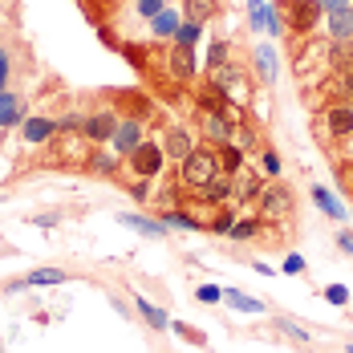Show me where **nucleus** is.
<instances>
[{
    "label": "nucleus",
    "mask_w": 353,
    "mask_h": 353,
    "mask_svg": "<svg viewBox=\"0 0 353 353\" xmlns=\"http://www.w3.org/2000/svg\"><path fill=\"white\" fill-rule=\"evenodd\" d=\"M215 175H219V163H215V150H208V146H195V150L179 163V183H183V187L203 191Z\"/></svg>",
    "instance_id": "f257e3e1"
},
{
    "label": "nucleus",
    "mask_w": 353,
    "mask_h": 353,
    "mask_svg": "<svg viewBox=\"0 0 353 353\" xmlns=\"http://www.w3.org/2000/svg\"><path fill=\"white\" fill-rule=\"evenodd\" d=\"M163 154H167V150H163L159 142H146V139H142L139 146L126 154V159H130V171H134L139 179H154L159 171H163Z\"/></svg>",
    "instance_id": "f03ea898"
},
{
    "label": "nucleus",
    "mask_w": 353,
    "mask_h": 353,
    "mask_svg": "<svg viewBox=\"0 0 353 353\" xmlns=\"http://www.w3.org/2000/svg\"><path fill=\"white\" fill-rule=\"evenodd\" d=\"M317 21H321L317 0H288V29L292 33H313Z\"/></svg>",
    "instance_id": "7ed1b4c3"
},
{
    "label": "nucleus",
    "mask_w": 353,
    "mask_h": 353,
    "mask_svg": "<svg viewBox=\"0 0 353 353\" xmlns=\"http://www.w3.org/2000/svg\"><path fill=\"white\" fill-rule=\"evenodd\" d=\"M260 215H264V219H284V215H292V191H288V187H264V195H260Z\"/></svg>",
    "instance_id": "20e7f679"
},
{
    "label": "nucleus",
    "mask_w": 353,
    "mask_h": 353,
    "mask_svg": "<svg viewBox=\"0 0 353 353\" xmlns=\"http://www.w3.org/2000/svg\"><path fill=\"white\" fill-rule=\"evenodd\" d=\"M114 130H118V118L110 114V110H98V114H90L85 122H81V134L94 142H110L114 139Z\"/></svg>",
    "instance_id": "39448f33"
},
{
    "label": "nucleus",
    "mask_w": 353,
    "mask_h": 353,
    "mask_svg": "<svg viewBox=\"0 0 353 353\" xmlns=\"http://www.w3.org/2000/svg\"><path fill=\"white\" fill-rule=\"evenodd\" d=\"M167 65H171V77H175V81H191L195 70H199V65H195V49L175 45V49H171V57H167Z\"/></svg>",
    "instance_id": "423d86ee"
},
{
    "label": "nucleus",
    "mask_w": 353,
    "mask_h": 353,
    "mask_svg": "<svg viewBox=\"0 0 353 353\" xmlns=\"http://www.w3.org/2000/svg\"><path fill=\"white\" fill-rule=\"evenodd\" d=\"M65 281H70V272H61V268H37V272H29L25 281L8 284V292H21V288H45V284H65Z\"/></svg>",
    "instance_id": "0eeeda50"
},
{
    "label": "nucleus",
    "mask_w": 353,
    "mask_h": 353,
    "mask_svg": "<svg viewBox=\"0 0 353 353\" xmlns=\"http://www.w3.org/2000/svg\"><path fill=\"white\" fill-rule=\"evenodd\" d=\"M232 195L244 199V203L260 199V195H264V179L256 175V171H240V175H232Z\"/></svg>",
    "instance_id": "6e6552de"
},
{
    "label": "nucleus",
    "mask_w": 353,
    "mask_h": 353,
    "mask_svg": "<svg viewBox=\"0 0 353 353\" xmlns=\"http://www.w3.org/2000/svg\"><path fill=\"white\" fill-rule=\"evenodd\" d=\"M325 130L333 139H353V106H333L325 114Z\"/></svg>",
    "instance_id": "1a4fd4ad"
},
{
    "label": "nucleus",
    "mask_w": 353,
    "mask_h": 353,
    "mask_svg": "<svg viewBox=\"0 0 353 353\" xmlns=\"http://www.w3.org/2000/svg\"><path fill=\"white\" fill-rule=\"evenodd\" d=\"M110 142H114L118 154H130V150L142 142V126L134 122V118H126V122H118V130H114V139Z\"/></svg>",
    "instance_id": "9d476101"
},
{
    "label": "nucleus",
    "mask_w": 353,
    "mask_h": 353,
    "mask_svg": "<svg viewBox=\"0 0 353 353\" xmlns=\"http://www.w3.org/2000/svg\"><path fill=\"white\" fill-rule=\"evenodd\" d=\"M215 163H219L223 175H240V171H244V150H240L236 142H223V146L215 150Z\"/></svg>",
    "instance_id": "9b49d317"
},
{
    "label": "nucleus",
    "mask_w": 353,
    "mask_h": 353,
    "mask_svg": "<svg viewBox=\"0 0 353 353\" xmlns=\"http://www.w3.org/2000/svg\"><path fill=\"white\" fill-rule=\"evenodd\" d=\"M163 150H167L171 159H179V163H183V159L195 150V142H191V134H187L183 126H175V130H167V146H163Z\"/></svg>",
    "instance_id": "f8f14e48"
},
{
    "label": "nucleus",
    "mask_w": 353,
    "mask_h": 353,
    "mask_svg": "<svg viewBox=\"0 0 353 353\" xmlns=\"http://www.w3.org/2000/svg\"><path fill=\"white\" fill-rule=\"evenodd\" d=\"M329 33H333V41H353V8L329 12Z\"/></svg>",
    "instance_id": "ddd939ff"
},
{
    "label": "nucleus",
    "mask_w": 353,
    "mask_h": 353,
    "mask_svg": "<svg viewBox=\"0 0 353 353\" xmlns=\"http://www.w3.org/2000/svg\"><path fill=\"white\" fill-rule=\"evenodd\" d=\"M329 61H333V70L337 73H353V41H333Z\"/></svg>",
    "instance_id": "4468645a"
},
{
    "label": "nucleus",
    "mask_w": 353,
    "mask_h": 353,
    "mask_svg": "<svg viewBox=\"0 0 353 353\" xmlns=\"http://www.w3.org/2000/svg\"><path fill=\"white\" fill-rule=\"evenodd\" d=\"M126 228H134V232H142V236H167V223L163 219H142V215H118Z\"/></svg>",
    "instance_id": "2eb2a0df"
},
{
    "label": "nucleus",
    "mask_w": 353,
    "mask_h": 353,
    "mask_svg": "<svg viewBox=\"0 0 353 353\" xmlns=\"http://www.w3.org/2000/svg\"><path fill=\"white\" fill-rule=\"evenodd\" d=\"M228 195H232V175H223V171H219V175L203 187V199H208V203H223Z\"/></svg>",
    "instance_id": "dca6fc26"
},
{
    "label": "nucleus",
    "mask_w": 353,
    "mask_h": 353,
    "mask_svg": "<svg viewBox=\"0 0 353 353\" xmlns=\"http://www.w3.org/2000/svg\"><path fill=\"white\" fill-rule=\"evenodd\" d=\"M53 130H57V122H49V118H29L21 134H25V142H45Z\"/></svg>",
    "instance_id": "f3484780"
},
{
    "label": "nucleus",
    "mask_w": 353,
    "mask_h": 353,
    "mask_svg": "<svg viewBox=\"0 0 353 353\" xmlns=\"http://www.w3.org/2000/svg\"><path fill=\"white\" fill-rule=\"evenodd\" d=\"M223 301H228L232 309H240V313H264V305H260V301H252V296L236 292V288H223Z\"/></svg>",
    "instance_id": "a211bd4d"
},
{
    "label": "nucleus",
    "mask_w": 353,
    "mask_h": 353,
    "mask_svg": "<svg viewBox=\"0 0 353 353\" xmlns=\"http://www.w3.org/2000/svg\"><path fill=\"white\" fill-rule=\"evenodd\" d=\"M208 139L219 142V146L232 139V122H228V114H212V118H208Z\"/></svg>",
    "instance_id": "6ab92c4d"
},
{
    "label": "nucleus",
    "mask_w": 353,
    "mask_h": 353,
    "mask_svg": "<svg viewBox=\"0 0 353 353\" xmlns=\"http://www.w3.org/2000/svg\"><path fill=\"white\" fill-rule=\"evenodd\" d=\"M21 122V102L17 94H0V126H17Z\"/></svg>",
    "instance_id": "aec40b11"
},
{
    "label": "nucleus",
    "mask_w": 353,
    "mask_h": 353,
    "mask_svg": "<svg viewBox=\"0 0 353 353\" xmlns=\"http://www.w3.org/2000/svg\"><path fill=\"white\" fill-rule=\"evenodd\" d=\"M313 203H317V208L329 215V219H341V215H345V212H341V203H337V199H333L325 187H313Z\"/></svg>",
    "instance_id": "412c9836"
},
{
    "label": "nucleus",
    "mask_w": 353,
    "mask_h": 353,
    "mask_svg": "<svg viewBox=\"0 0 353 353\" xmlns=\"http://www.w3.org/2000/svg\"><path fill=\"white\" fill-rule=\"evenodd\" d=\"M139 313H142V321H146L150 329H167V325H171V321H167V313H163V309H154L146 296H139Z\"/></svg>",
    "instance_id": "4be33fe9"
},
{
    "label": "nucleus",
    "mask_w": 353,
    "mask_h": 353,
    "mask_svg": "<svg viewBox=\"0 0 353 353\" xmlns=\"http://www.w3.org/2000/svg\"><path fill=\"white\" fill-rule=\"evenodd\" d=\"M199 33H203V25H199V21H187V25H179V29H175V45H187V49H195Z\"/></svg>",
    "instance_id": "5701e85b"
},
{
    "label": "nucleus",
    "mask_w": 353,
    "mask_h": 353,
    "mask_svg": "<svg viewBox=\"0 0 353 353\" xmlns=\"http://www.w3.org/2000/svg\"><path fill=\"white\" fill-rule=\"evenodd\" d=\"M256 232H260V219H236V223H232V232H228V236H232V240H236V244H244V240H252V236H256Z\"/></svg>",
    "instance_id": "b1692460"
},
{
    "label": "nucleus",
    "mask_w": 353,
    "mask_h": 353,
    "mask_svg": "<svg viewBox=\"0 0 353 353\" xmlns=\"http://www.w3.org/2000/svg\"><path fill=\"white\" fill-rule=\"evenodd\" d=\"M175 29H179V17H175V12H167V8H163V12L154 17V33H159V37H167V33H175Z\"/></svg>",
    "instance_id": "393cba45"
},
{
    "label": "nucleus",
    "mask_w": 353,
    "mask_h": 353,
    "mask_svg": "<svg viewBox=\"0 0 353 353\" xmlns=\"http://www.w3.org/2000/svg\"><path fill=\"white\" fill-rule=\"evenodd\" d=\"M187 12H191V21H199V25H203V21L215 12V4H212V0H191V4H187Z\"/></svg>",
    "instance_id": "a878e982"
},
{
    "label": "nucleus",
    "mask_w": 353,
    "mask_h": 353,
    "mask_svg": "<svg viewBox=\"0 0 353 353\" xmlns=\"http://www.w3.org/2000/svg\"><path fill=\"white\" fill-rule=\"evenodd\" d=\"M163 223H167V228H191V232L199 228V223H195L187 212H163Z\"/></svg>",
    "instance_id": "bb28decb"
},
{
    "label": "nucleus",
    "mask_w": 353,
    "mask_h": 353,
    "mask_svg": "<svg viewBox=\"0 0 353 353\" xmlns=\"http://www.w3.org/2000/svg\"><path fill=\"white\" fill-rule=\"evenodd\" d=\"M329 90L341 94V98H353V73H337V77L329 81Z\"/></svg>",
    "instance_id": "cd10ccee"
},
{
    "label": "nucleus",
    "mask_w": 353,
    "mask_h": 353,
    "mask_svg": "<svg viewBox=\"0 0 353 353\" xmlns=\"http://www.w3.org/2000/svg\"><path fill=\"white\" fill-rule=\"evenodd\" d=\"M90 167H94L98 175H114V171H118V163H114V154H94V159H90Z\"/></svg>",
    "instance_id": "c85d7f7f"
},
{
    "label": "nucleus",
    "mask_w": 353,
    "mask_h": 353,
    "mask_svg": "<svg viewBox=\"0 0 353 353\" xmlns=\"http://www.w3.org/2000/svg\"><path fill=\"white\" fill-rule=\"evenodd\" d=\"M325 301H329V305H345V301H350V288H345V284H329V288H325Z\"/></svg>",
    "instance_id": "c756f323"
},
{
    "label": "nucleus",
    "mask_w": 353,
    "mask_h": 353,
    "mask_svg": "<svg viewBox=\"0 0 353 353\" xmlns=\"http://www.w3.org/2000/svg\"><path fill=\"white\" fill-rule=\"evenodd\" d=\"M208 65H212V70L228 65V45H223V41H215V45H212V53H208Z\"/></svg>",
    "instance_id": "7c9ffc66"
},
{
    "label": "nucleus",
    "mask_w": 353,
    "mask_h": 353,
    "mask_svg": "<svg viewBox=\"0 0 353 353\" xmlns=\"http://www.w3.org/2000/svg\"><path fill=\"white\" fill-rule=\"evenodd\" d=\"M232 223H236V215H232V212H219L212 219V232H215V236H228V232H232Z\"/></svg>",
    "instance_id": "2f4dec72"
},
{
    "label": "nucleus",
    "mask_w": 353,
    "mask_h": 353,
    "mask_svg": "<svg viewBox=\"0 0 353 353\" xmlns=\"http://www.w3.org/2000/svg\"><path fill=\"white\" fill-rule=\"evenodd\" d=\"M195 296H199V301H203V305H215V301H219V296H223V288H219V284H203V288H199V292H195Z\"/></svg>",
    "instance_id": "473e14b6"
},
{
    "label": "nucleus",
    "mask_w": 353,
    "mask_h": 353,
    "mask_svg": "<svg viewBox=\"0 0 353 353\" xmlns=\"http://www.w3.org/2000/svg\"><path fill=\"white\" fill-rule=\"evenodd\" d=\"M281 272H288V276H296V272H305V256H296V252H292V256H288V260L281 264Z\"/></svg>",
    "instance_id": "72a5a7b5"
},
{
    "label": "nucleus",
    "mask_w": 353,
    "mask_h": 353,
    "mask_svg": "<svg viewBox=\"0 0 353 353\" xmlns=\"http://www.w3.org/2000/svg\"><path fill=\"white\" fill-rule=\"evenodd\" d=\"M139 12H142V17H150V21H154V17L163 12V0H139Z\"/></svg>",
    "instance_id": "f704fd0d"
},
{
    "label": "nucleus",
    "mask_w": 353,
    "mask_h": 353,
    "mask_svg": "<svg viewBox=\"0 0 353 353\" xmlns=\"http://www.w3.org/2000/svg\"><path fill=\"white\" fill-rule=\"evenodd\" d=\"M276 325H281L284 333H292V337H296V341H309V333H305V329H301V325H292V321H288V317H281V321H276Z\"/></svg>",
    "instance_id": "c9c22d12"
},
{
    "label": "nucleus",
    "mask_w": 353,
    "mask_h": 353,
    "mask_svg": "<svg viewBox=\"0 0 353 353\" xmlns=\"http://www.w3.org/2000/svg\"><path fill=\"white\" fill-rule=\"evenodd\" d=\"M130 195H134L139 203H146V199H150V187H146V179H139V183L130 187Z\"/></svg>",
    "instance_id": "e433bc0d"
},
{
    "label": "nucleus",
    "mask_w": 353,
    "mask_h": 353,
    "mask_svg": "<svg viewBox=\"0 0 353 353\" xmlns=\"http://www.w3.org/2000/svg\"><path fill=\"white\" fill-rule=\"evenodd\" d=\"M321 12H337V8H350V0H317Z\"/></svg>",
    "instance_id": "4c0bfd02"
},
{
    "label": "nucleus",
    "mask_w": 353,
    "mask_h": 353,
    "mask_svg": "<svg viewBox=\"0 0 353 353\" xmlns=\"http://www.w3.org/2000/svg\"><path fill=\"white\" fill-rule=\"evenodd\" d=\"M272 70H276V65H272V53L264 49V53H260V73H264V77H272Z\"/></svg>",
    "instance_id": "58836bf2"
},
{
    "label": "nucleus",
    "mask_w": 353,
    "mask_h": 353,
    "mask_svg": "<svg viewBox=\"0 0 353 353\" xmlns=\"http://www.w3.org/2000/svg\"><path fill=\"white\" fill-rule=\"evenodd\" d=\"M236 146H240V150L256 146V134H252V130H240V134H236Z\"/></svg>",
    "instance_id": "ea45409f"
},
{
    "label": "nucleus",
    "mask_w": 353,
    "mask_h": 353,
    "mask_svg": "<svg viewBox=\"0 0 353 353\" xmlns=\"http://www.w3.org/2000/svg\"><path fill=\"white\" fill-rule=\"evenodd\" d=\"M81 122H85V118H77V114H70V118H61V122H57V130H77Z\"/></svg>",
    "instance_id": "a19ab883"
},
{
    "label": "nucleus",
    "mask_w": 353,
    "mask_h": 353,
    "mask_svg": "<svg viewBox=\"0 0 353 353\" xmlns=\"http://www.w3.org/2000/svg\"><path fill=\"white\" fill-rule=\"evenodd\" d=\"M264 171H268V175H276V171H281V159H276V154H272V150H268V154H264Z\"/></svg>",
    "instance_id": "79ce46f5"
},
{
    "label": "nucleus",
    "mask_w": 353,
    "mask_h": 353,
    "mask_svg": "<svg viewBox=\"0 0 353 353\" xmlns=\"http://www.w3.org/2000/svg\"><path fill=\"white\" fill-rule=\"evenodd\" d=\"M4 81H8V53L0 49V94H4Z\"/></svg>",
    "instance_id": "37998d69"
},
{
    "label": "nucleus",
    "mask_w": 353,
    "mask_h": 353,
    "mask_svg": "<svg viewBox=\"0 0 353 353\" xmlns=\"http://www.w3.org/2000/svg\"><path fill=\"white\" fill-rule=\"evenodd\" d=\"M337 248H341V252H350V256H353V236H350V232H337Z\"/></svg>",
    "instance_id": "c03bdc74"
},
{
    "label": "nucleus",
    "mask_w": 353,
    "mask_h": 353,
    "mask_svg": "<svg viewBox=\"0 0 353 353\" xmlns=\"http://www.w3.org/2000/svg\"><path fill=\"white\" fill-rule=\"evenodd\" d=\"M53 223H57V215L49 212V215H37V228H53Z\"/></svg>",
    "instance_id": "a18cd8bd"
},
{
    "label": "nucleus",
    "mask_w": 353,
    "mask_h": 353,
    "mask_svg": "<svg viewBox=\"0 0 353 353\" xmlns=\"http://www.w3.org/2000/svg\"><path fill=\"white\" fill-rule=\"evenodd\" d=\"M350 183H353V171H350Z\"/></svg>",
    "instance_id": "49530a36"
},
{
    "label": "nucleus",
    "mask_w": 353,
    "mask_h": 353,
    "mask_svg": "<svg viewBox=\"0 0 353 353\" xmlns=\"http://www.w3.org/2000/svg\"><path fill=\"white\" fill-rule=\"evenodd\" d=\"M0 353H4V345H0Z\"/></svg>",
    "instance_id": "de8ad7c7"
},
{
    "label": "nucleus",
    "mask_w": 353,
    "mask_h": 353,
    "mask_svg": "<svg viewBox=\"0 0 353 353\" xmlns=\"http://www.w3.org/2000/svg\"><path fill=\"white\" fill-rule=\"evenodd\" d=\"M350 353H353V345H350Z\"/></svg>",
    "instance_id": "09e8293b"
}]
</instances>
